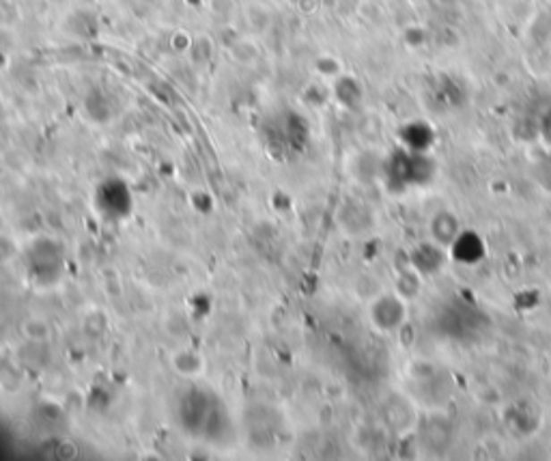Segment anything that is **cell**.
Returning a JSON list of instances; mask_svg holds the SVG:
<instances>
[{"mask_svg":"<svg viewBox=\"0 0 551 461\" xmlns=\"http://www.w3.org/2000/svg\"><path fill=\"white\" fill-rule=\"evenodd\" d=\"M373 320L379 328H384V330H392V328L399 326L403 320V304L394 295H381L377 304H375Z\"/></svg>","mask_w":551,"mask_h":461,"instance_id":"1","label":"cell"},{"mask_svg":"<svg viewBox=\"0 0 551 461\" xmlns=\"http://www.w3.org/2000/svg\"><path fill=\"white\" fill-rule=\"evenodd\" d=\"M190 354H182V356H179V360H177V364H183V367H177L179 371H183V373H196V371H200V358L196 356L192 363H190Z\"/></svg>","mask_w":551,"mask_h":461,"instance_id":"2","label":"cell"}]
</instances>
